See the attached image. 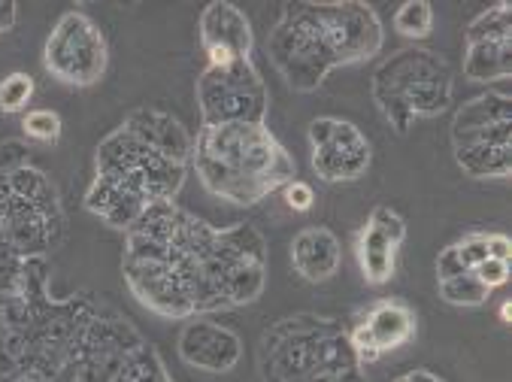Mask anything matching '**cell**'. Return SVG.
<instances>
[{"instance_id":"7402d4cb","label":"cell","mask_w":512,"mask_h":382,"mask_svg":"<svg viewBox=\"0 0 512 382\" xmlns=\"http://www.w3.org/2000/svg\"><path fill=\"white\" fill-rule=\"evenodd\" d=\"M440 298L452 307H482L491 292L473 273H458L452 279H440Z\"/></svg>"},{"instance_id":"30bf717a","label":"cell","mask_w":512,"mask_h":382,"mask_svg":"<svg viewBox=\"0 0 512 382\" xmlns=\"http://www.w3.org/2000/svg\"><path fill=\"white\" fill-rule=\"evenodd\" d=\"M197 104L203 125L267 122L270 94L258 67L246 58L225 67L207 64V70L197 76Z\"/></svg>"},{"instance_id":"8992f818","label":"cell","mask_w":512,"mask_h":382,"mask_svg":"<svg viewBox=\"0 0 512 382\" xmlns=\"http://www.w3.org/2000/svg\"><path fill=\"white\" fill-rule=\"evenodd\" d=\"M191 167L210 195L234 207L261 204L273 191H282L297 173L294 158L273 137L267 122L200 125L191 149Z\"/></svg>"},{"instance_id":"cb8c5ba5","label":"cell","mask_w":512,"mask_h":382,"mask_svg":"<svg viewBox=\"0 0 512 382\" xmlns=\"http://www.w3.org/2000/svg\"><path fill=\"white\" fill-rule=\"evenodd\" d=\"M61 128H64V122H61V116L55 110H28L25 119H22V131L34 143H49V146L58 143Z\"/></svg>"},{"instance_id":"f546056e","label":"cell","mask_w":512,"mask_h":382,"mask_svg":"<svg viewBox=\"0 0 512 382\" xmlns=\"http://www.w3.org/2000/svg\"><path fill=\"white\" fill-rule=\"evenodd\" d=\"M16 16H19V7L13 0H0V34L16 25Z\"/></svg>"},{"instance_id":"9a60e30c","label":"cell","mask_w":512,"mask_h":382,"mask_svg":"<svg viewBox=\"0 0 512 382\" xmlns=\"http://www.w3.org/2000/svg\"><path fill=\"white\" fill-rule=\"evenodd\" d=\"M179 355L188 367L203 373H228L243 358V340L210 316H194L179 331Z\"/></svg>"},{"instance_id":"ac0fdd59","label":"cell","mask_w":512,"mask_h":382,"mask_svg":"<svg viewBox=\"0 0 512 382\" xmlns=\"http://www.w3.org/2000/svg\"><path fill=\"white\" fill-rule=\"evenodd\" d=\"M291 264L294 270L306 279V282H328L340 273L343 264V246L340 237L325 228V225H313L303 228L294 240H291Z\"/></svg>"},{"instance_id":"ba28073f","label":"cell","mask_w":512,"mask_h":382,"mask_svg":"<svg viewBox=\"0 0 512 382\" xmlns=\"http://www.w3.org/2000/svg\"><path fill=\"white\" fill-rule=\"evenodd\" d=\"M452 85L455 76L446 58L425 46L388 55L370 79L373 101L397 134H409L416 119L443 116L452 107Z\"/></svg>"},{"instance_id":"f1b7e54d","label":"cell","mask_w":512,"mask_h":382,"mask_svg":"<svg viewBox=\"0 0 512 382\" xmlns=\"http://www.w3.org/2000/svg\"><path fill=\"white\" fill-rule=\"evenodd\" d=\"M488 258H497V261L512 258V243L506 234H488Z\"/></svg>"},{"instance_id":"484cf974","label":"cell","mask_w":512,"mask_h":382,"mask_svg":"<svg viewBox=\"0 0 512 382\" xmlns=\"http://www.w3.org/2000/svg\"><path fill=\"white\" fill-rule=\"evenodd\" d=\"M488 292L494 289H503V285L509 282V261H497V258H485L476 270H470Z\"/></svg>"},{"instance_id":"52a82bcc","label":"cell","mask_w":512,"mask_h":382,"mask_svg":"<svg viewBox=\"0 0 512 382\" xmlns=\"http://www.w3.org/2000/svg\"><path fill=\"white\" fill-rule=\"evenodd\" d=\"M258 370L264 382H367L349 325L313 313L279 319L261 334Z\"/></svg>"},{"instance_id":"7a4b0ae2","label":"cell","mask_w":512,"mask_h":382,"mask_svg":"<svg viewBox=\"0 0 512 382\" xmlns=\"http://www.w3.org/2000/svg\"><path fill=\"white\" fill-rule=\"evenodd\" d=\"M194 137L161 110L140 107L94 152V179L85 191V210L110 228L128 231L146 207L173 201L191 170Z\"/></svg>"},{"instance_id":"603a6c76","label":"cell","mask_w":512,"mask_h":382,"mask_svg":"<svg viewBox=\"0 0 512 382\" xmlns=\"http://www.w3.org/2000/svg\"><path fill=\"white\" fill-rule=\"evenodd\" d=\"M34 79L31 73H22V70H13L10 76L0 79V113L4 116H13V113H22L31 98H34Z\"/></svg>"},{"instance_id":"2e32d148","label":"cell","mask_w":512,"mask_h":382,"mask_svg":"<svg viewBox=\"0 0 512 382\" xmlns=\"http://www.w3.org/2000/svg\"><path fill=\"white\" fill-rule=\"evenodd\" d=\"M406 237V222L391 207H376L355 237V255L370 285H385L394 276L397 252Z\"/></svg>"},{"instance_id":"d4e9b609","label":"cell","mask_w":512,"mask_h":382,"mask_svg":"<svg viewBox=\"0 0 512 382\" xmlns=\"http://www.w3.org/2000/svg\"><path fill=\"white\" fill-rule=\"evenodd\" d=\"M458 261L464 270H476L488 258V234H467L455 243Z\"/></svg>"},{"instance_id":"9c48e42d","label":"cell","mask_w":512,"mask_h":382,"mask_svg":"<svg viewBox=\"0 0 512 382\" xmlns=\"http://www.w3.org/2000/svg\"><path fill=\"white\" fill-rule=\"evenodd\" d=\"M107 64H110V46L100 25L82 10H67L46 37V49H43L46 73L64 85L88 88L104 79Z\"/></svg>"},{"instance_id":"3957f363","label":"cell","mask_w":512,"mask_h":382,"mask_svg":"<svg viewBox=\"0 0 512 382\" xmlns=\"http://www.w3.org/2000/svg\"><path fill=\"white\" fill-rule=\"evenodd\" d=\"M100 304L49 295V258L25 264L16 295L0 292V382H70Z\"/></svg>"},{"instance_id":"83f0119b","label":"cell","mask_w":512,"mask_h":382,"mask_svg":"<svg viewBox=\"0 0 512 382\" xmlns=\"http://www.w3.org/2000/svg\"><path fill=\"white\" fill-rule=\"evenodd\" d=\"M458 273H470V270L461 267L458 252H455V243H452V246H446V249L440 252V258H437V279H452V276H458Z\"/></svg>"},{"instance_id":"4dcf8cb0","label":"cell","mask_w":512,"mask_h":382,"mask_svg":"<svg viewBox=\"0 0 512 382\" xmlns=\"http://www.w3.org/2000/svg\"><path fill=\"white\" fill-rule=\"evenodd\" d=\"M394 382H446V379H440V376L431 373V370H406V373H400Z\"/></svg>"},{"instance_id":"ffe728a7","label":"cell","mask_w":512,"mask_h":382,"mask_svg":"<svg viewBox=\"0 0 512 382\" xmlns=\"http://www.w3.org/2000/svg\"><path fill=\"white\" fill-rule=\"evenodd\" d=\"M113 382H173L158 349L152 343H143L122 367V373Z\"/></svg>"},{"instance_id":"7c38bea8","label":"cell","mask_w":512,"mask_h":382,"mask_svg":"<svg viewBox=\"0 0 512 382\" xmlns=\"http://www.w3.org/2000/svg\"><path fill=\"white\" fill-rule=\"evenodd\" d=\"M464 76L470 82H500L512 73V7L506 0L479 13L467 31Z\"/></svg>"},{"instance_id":"6da1fadb","label":"cell","mask_w":512,"mask_h":382,"mask_svg":"<svg viewBox=\"0 0 512 382\" xmlns=\"http://www.w3.org/2000/svg\"><path fill=\"white\" fill-rule=\"evenodd\" d=\"M122 276L131 295L164 319L246 307L267 285V243L255 225L213 228L158 201L125 231Z\"/></svg>"},{"instance_id":"8fae6325","label":"cell","mask_w":512,"mask_h":382,"mask_svg":"<svg viewBox=\"0 0 512 382\" xmlns=\"http://www.w3.org/2000/svg\"><path fill=\"white\" fill-rule=\"evenodd\" d=\"M313 149V170L325 182H355L370 170L373 149L355 122L319 116L306 128Z\"/></svg>"},{"instance_id":"44dd1931","label":"cell","mask_w":512,"mask_h":382,"mask_svg":"<svg viewBox=\"0 0 512 382\" xmlns=\"http://www.w3.org/2000/svg\"><path fill=\"white\" fill-rule=\"evenodd\" d=\"M394 31L406 40H425L434 34V7L428 0H406L394 13Z\"/></svg>"},{"instance_id":"5b68a950","label":"cell","mask_w":512,"mask_h":382,"mask_svg":"<svg viewBox=\"0 0 512 382\" xmlns=\"http://www.w3.org/2000/svg\"><path fill=\"white\" fill-rule=\"evenodd\" d=\"M67 219L55 182L31 164L28 146L0 143V292L16 295L25 264L64 243Z\"/></svg>"},{"instance_id":"5bb4252c","label":"cell","mask_w":512,"mask_h":382,"mask_svg":"<svg viewBox=\"0 0 512 382\" xmlns=\"http://www.w3.org/2000/svg\"><path fill=\"white\" fill-rule=\"evenodd\" d=\"M200 46L210 58V67H225L252 58L255 31L249 16L240 7L228 4V0H213L200 13Z\"/></svg>"},{"instance_id":"d6986e66","label":"cell","mask_w":512,"mask_h":382,"mask_svg":"<svg viewBox=\"0 0 512 382\" xmlns=\"http://www.w3.org/2000/svg\"><path fill=\"white\" fill-rule=\"evenodd\" d=\"M455 161L473 179H506L512 173V146H458Z\"/></svg>"},{"instance_id":"1f68e13d","label":"cell","mask_w":512,"mask_h":382,"mask_svg":"<svg viewBox=\"0 0 512 382\" xmlns=\"http://www.w3.org/2000/svg\"><path fill=\"white\" fill-rule=\"evenodd\" d=\"M509 319H512V304L503 301V304H500V322H509Z\"/></svg>"},{"instance_id":"4316f807","label":"cell","mask_w":512,"mask_h":382,"mask_svg":"<svg viewBox=\"0 0 512 382\" xmlns=\"http://www.w3.org/2000/svg\"><path fill=\"white\" fill-rule=\"evenodd\" d=\"M282 198H285V204H288L294 213H306V210H313V204H316V191H313V185H306V182H300V179H291V182L282 188Z\"/></svg>"},{"instance_id":"277c9868","label":"cell","mask_w":512,"mask_h":382,"mask_svg":"<svg viewBox=\"0 0 512 382\" xmlns=\"http://www.w3.org/2000/svg\"><path fill=\"white\" fill-rule=\"evenodd\" d=\"M382 43L379 13L364 0H294L270 31L267 55L279 76L306 94L337 67L376 58Z\"/></svg>"},{"instance_id":"4fadbf2b","label":"cell","mask_w":512,"mask_h":382,"mask_svg":"<svg viewBox=\"0 0 512 382\" xmlns=\"http://www.w3.org/2000/svg\"><path fill=\"white\" fill-rule=\"evenodd\" d=\"M419 319L416 310L400 298H382L355 313L349 325V340L361 364H376L385 352H394L416 340Z\"/></svg>"},{"instance_id":"e0dca14e","label":"cell","mask_w":512,"mask_h":382,"mask_svg":"<svg viewBox=\"0 0 512 382\" xmlns=\"http://www.w3.org/2000/svg\"><path fill=\"white\" fill-rule=\"evenodd\" d=\"M512 146V101L506 91L470 98L452 122V149L458 146Z\"/></svg>"}]
</instances>
